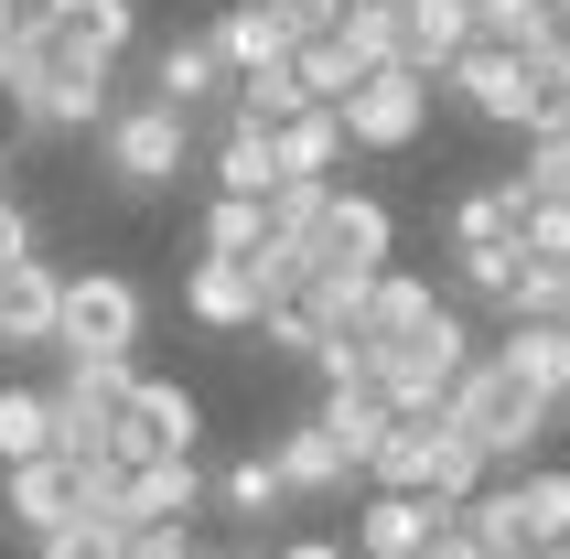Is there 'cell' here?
<instances>
[{"instance_id": "cell-13", "label": "cell", "mask_w": 570, "mask_h": 559, "mask_svg": "<svg viewBox=\"0 0 570 559\" xmlns=\"http://www.w3.org/2000/svg\"><path fill=\"white\" fill-rule=\"evenodd\" d=\"M474 43V0H399V65L442 87V65Z\"/></svg>"}, {"instance_id": "cell-6", "label": "cell", "mask_w": 570, "mask_h": 559, "mask_svg": "<svg viewBox=\"0 0 570 559\" xmlns=\"http://www.w3.org/2000/svg\"><path fill=\"white\" fill-rule=\"evenodd\" d=\"M87 506H119V473H108V463H65V452H43V463L0 473V528H22L32 549H43L55 528H76Z\"/></svg>"}, {"instance_id": "cell-19", "label": "cell", "mask_w": 570, "mask_h": 559, "mask_svg": "<svg viewBox=\"0 0 570 559\" xmlns=\"http://www.w3.org/2000/svg\"><path fill=\"white\" fill-rule=\"evenodd\" d=\"M194 506H205V473H194V463H140V473H119V517H129V528H184Z\"/></svg>"}, {"instance_id": "cell-28", "label": "cell", "mask_w": 570, "mask_h": 559, "mask_svg": "<svg viewBox=\"0 0 570 559\" xmlns=\"http://www.w3.org/2000/svg\"><path fill=\"white\" fill-rule=\"evenodd\" d=\"M55 452V409H43V388H22V376H0V473H22Z\"/></svg>"}, {"instance_id": "cell-23", "label": "cell", "mask_w": 570, "mask_h": 559, "mask_svg": "<svg viewBox=\"0 0 570 559\" xmlns=\"http://www.w3.org/2000/svg\"><path fill=\"white\" fill-rule=\"evenodd\" d=\"M216 194H237V205H269L281 194V161H269V129H248V119H216Z\"/></svg>"}, {"instance_id": "cell-22", "label": "cell", "mask_w": 570, "mask_h": 559, "mask_svg": "<svg viewBox=\"0 0 570 559\" xmlns=\"http://www.w3.org/2000/svg\"><path fill=\"white\" fill-rule=\"evenodd\" d=\"M269 161H281V184H334V161H345V119H334V108L281 119V129H269Z\"/></svg>"}, {"instance_id": "cell-15", "label": "cell", "mask_w": 570, "mask_h": 559, "mask_svg": "<svg viewBox=\"0 0 570 559\" xmlns=\"http://www.w3.org/2000/svg\"><path fill=\"white\" fill-rule=\"evenodd\" d=\"M442 528H452V517L420 506V496H366V506H355V559H420Z\"/></svg>"}, {"instance_id": "cell-35", "label": "cell", "mask_w": 570, "mask_h": 559, "mask_svg": "<svg viewBox=\"0 0 570 559\" xmlns=\"http://www.w3.org/2000/svg\"><path fill=\"white\" fill-rule=\"evenodd\" d=\"M517 269H528L517 248H463V258H452V291H463V302H495V312H507V302H517Z\"/></svg>"}, {"instance_id": "cell-39", "label": "cell", "mask_w": 570, "mask_h": 559, "mask_svg": "<svg viewBox=\"0 0 570 559\" xmlns=\"http://www.w3.org/2000/svg\"><path fill=\"white\" fill-rule=\"evenodd\" d=\"M258 11H269V22H281L291 43H323V32L345 22V0H258Z\"/></svg>"}, {"instance_id": "cell-25", "label": "cell", "mask_w": 570, "mask_h": 559, "mask_svg": "<svg viewBox=\"0 0 570 559\" xmlns=\"http://www.w3.org/2000/svg\"><path fill=\"white\" fill-rule=\"evenodd\" d=\"M313 431L334 441V452H345L355 473H366V463H377V441H387V399H377V388H323Z\"/></svg>"}, {"instance_id": "cell-21", "label": "cell", "mask_w": 570, "mask_h": 559, "mask_svg": "<svg viewBox=\"0 0 570 559\" xmlns=\"http://www.w3.org/2000/svg\"><path fill=\"white\" fill-rule=\"evenodd\" d=\"M269 473H281V496H345L355 484V463L313 431V420H291V431L269 441Z\"/></svg>"}, {"instance_id": "cell-34", "label": "cell", "mask_w": 570, "mask_h": 559, "mask_svg": "<svg viewBox=\"0 0 570 559\" xmlns=\"http://www.w3.org/2000/svg\"><path fill=\"white\" fill-rule=\"evenodd\" d=\"M323 205H334V184H281V194H269V248H302V258H313Z\"/></svg>"}, {"instance_id": "cell-12", "label": "cell", "mask_w": 570, "mask_h": 559, "mask_svg": "<svg viewBox=\"0 0 570 559\" xmlns=\"http://www.w3.org/2000/svg\"><path fill=\"white\" fill-rule=\"evenodd\" d=\"M140 97H161L173 119H194V129H205V108L226 97V65H216V43H205V32H173V43L151 55V87H140Z\"/></svg>"}, {"instance_id": "cell-32", "label": "cell", "mask_w": 570, "mask_h": 559, "mask_svg": "<svg viewBox=\"0 0 570 559\" xmlns=\"http://www.w3.org/2000/svg\"><path fill=\"white\" fill-rule=\"evenodd\" d=\"M291 312L313 323V344H323V334H355V312H366V280H345V269H313Z\"/></svg>"}, {"instance_id": "cell-18", "label": "cell", "mask_w": 570, "mask_h": 559, "mask_svg": "<svg viewBox=\"0 0 570 559\" xmlns=\"http://www.w3.org/2000/svg\"><path fill=\"white\" fill-rule=\"evenodd\" d=\"M431 473H442V420H387L366 484H377V496H420V506H431Z\"/></svg>"}, {"instance_id": "cell-46", "label": "cell", "mask_w": 570, "mask_h": 559, "mask_svg": "<svg viewBox=\"0 0 570 559\" xmlns=\"http://www.w3.org/2000/svg\"><path fill=\"white\" fill-rule=\"evenodd\" d=\"M0 32H11V0H0Z\"/></svg>"}, {"instance_id": "cell-14", "label": "cell", "mask_w": 570, "mask_h": 559, "mask_svg": "<svg viewBox=\"0 0 570 559\" xmlns=\"http://www.w3.org/2000/svg\"><path fill=\"white\" fill-rule=\"evenodd\" d=\"M205 43H216L226 87H248V76H281V65H291V32L269 22L258 0H226V11H216V32H205Z\"/></svg>"}, {"instance_id": "cell-44", "label": "cell", "mask_w": 570, "mask_h": 559, "mask_svg": "<svg viewBox=\"0 0 570 559\" xmlns=\"http://www.w3.org/2000/svg\"><path fill=\"white\" fill-rule=\"evenodd\" d=\"M269 559H355V549H334V538H302V549H269Z\"/></svg>"}, {"instance_id": "cell-2", "label": "cell", "mask_w": 570, "mask_h": 559, "mask_svg": "<svg viewBox=\"0 0 570 559\" xmlns=\"http://www.w3.org/2000/svg\"><path fill=\"white\" fill-rule=\"evenodd\" d=\"M194 151H205V129L173 119V108H161V97H140V87H129L119 108L97 119V173H108L119 194H161V184H184Z\"/></svg>"}, {"instance_id": "cell-9", "label": "cell", "mask_w": 570, "mask_h": 559, "mask_svg": "<svg viewBox=\"0 0 570 559\" xmlns=\"http://www.w3.org/2000/svg\"><path fill=\"white\" fill-rule=\"evenodd\" d=\"M442 87L463 97L484 129H539V76H528L517 55H495V43H463V55L442 65Z\"/></svg>"}, {"instance_id": "cell-3", "label": "cell", "mask_w": 570, "mask_h": 559, "mask_svg": "<svg viewBox=\"0 0 570 559\" xmlns=\"http://www.w3.org/2000/svg\"><path fill=\"white\" fill-rule=\"evenodd\" d=\"M129 344H140V280L129 269H65L55 355L65 366H129Z\"/></svg>"}, {"instance_id": "cell-16", "label": "cell", "mask_w": 570, "mask_h": 559, "mask_svg": "<svg viewBox=\"0 0 570 559\" xmlns=\"http://www.w3.org/2000/svg\"><path fill=\"white\" fill-rule=\"evenodd\" d=\"M55 302H65V269H55V258L0 269V355H11V344H55Z\"/></svg>"}, {"instance_id": "cell-4", "label": "cell", "mask_w": 570, "mask_h": 559, "mask_svg": "<svg viewBox=\"0 0 570 559\" xmlns=\"http://www.w3.org/2000/svg\"><path fill=\"white\" fill-rule=\"evenodd\" d=\"M205 441V399L184 376H129L119 420H108V473H140V463H194Z\"/></svg>"}, {"instance_id": "cell-48", "label": "cell", "mask_w": 570, "mask_h": 559, "mask_svg": "<svg viewBox=\"0 0 570 559\" xmlns=\"http://www.w3.org/2000/svg\"><path fill=\"white\" fill-rule=\"evenodd\" d=\"M560 420H570V409H560Z\"/></svg>"}, {"instance_id": "cell-8", "label": "cell", "mask_w": 570, "mask_h": 559, "mask_svg": "<svg viewBox=\"0 0 570 559\" xmlns=\"http://www.w3.org/2000/svg\"><path fill=\"white\" fill-rule=\"evenodd\" d=\"M129 376H140V366H65L55 388H43V409H55V452H65V463H108V420H119Z\"/></svg>"}, {"instance_id": "cell-37", "label": "cell", "mask_w": 570, "mask_h": 559, "mask_svg": "<svg viewBox=\"0 0 570 559\" xmlns=\"http://www.w3.org/2000/svg\"><path fill=\"white\" fill-rule=\"evenodd\" d=\"M313 376H323V388H377V344H366V334H323L313 344Z\"/></svg>"}, {"instance_id": "cell-20", "label": "cell", "mask_w": 570, "mask_h": 559, "mask_svg": "<svg viewBox=\"0 0 570 559\" xmlns=\"http://www.w3.org/2000/svg\"><path fill=\"white\" fill-rule=\"evenodd\" d=\"M32 11H43L76 55H97V65H119L129 32H140V0H32Z\"/></svg>"}, {"instance_id": "cell-27", "label": "cell", "mask_w": 570, "mask_h": 559, "mask_svg": "<svg viewBox=\"0 0 570 559\" xmlns=\"http://www.w3.org/2000/svg\"><path fill=\"white\" fill-rule=\"evenodd\" d=\"M517 484V517H528V549H570V463H528V473H507Z\"/></svg>"}, {"instance_id": "cell-7", "label": "cell", "mask_w": 570, "mask_h": 559, "mask_svg": "<svg viewBox=\"0 0 570 559\" xmlns=\"http://www.w3.org/2000/svg\"><path fill=\"white\" fill-rule=\"evenodd\" d=\"M431 76H410V65H377V76H355V97L334 108L345 119V151H410L420 129H431Z\"/></svg>"}, {"instance_id": "cell-26", "label": "cell", "mask_w": 570, "mask_h": 559, "mask_svg": "<svg viewBox=\"0 0 570 559\" xmlns=\"http://www.w3.org/2000/svg\"><path fill=\"white\" fill-rule=\"evenodd\" d=\"M528 388H539L549 409H570V323H507V344H495Z\"/></svg>"}, {"instance_id": "cell-33", "label": "cell", "mask_w": 570, "mask_h": 559, "mask_svg": "<svg viewBox=\"0 0 570 559\" xmlns=\"http://www.w3.org/2000/svg\"><path fill=\"white\" fill-rule=\"evenodd\" d=\"M334 55H345L355 76L399 65V11H345V22H334Z\"/></svg>"}, {"instance_id": "cell-41", "label": "cell", "mask_w": 570, "mask_h": 559, "mask_svg": "<svg viewBox=\"0 0 570 559\" xmlns=\"http://www.w3.org/2000/svg\"><path fill=\"white\" fill-rule=\"evenodd\" d=\"M22 258H43V226H32L22 205L0 194V269H22Z\"/></svg>"}, {"instance_id": "cell-5", "label": "cell", "mask_w": 570, "mask_h": 559, "mask_svg": "<svg viewBox=\"0 0 570 559\" xmlns=\"http://www.w3.org/2000/svg\"><path fill=\"white\" fill-rule=\"evenodd\" d=\"M474 355H484V344H474V323H463V312H442L420 344H387V355H377V399H387V420H442Z\"/></svg>"}, {"instance_id": "cell-36", "label": "cell", "mask_w": 570, "mask_h": 559, "mask_svg": "<svg viewBox=\"0 0 570 559\" xmlns=\"http://www.w3.org/2000/svg\"><path fill=\"white\" fill-rule=\"evenodd\" d=\"M517 184L539 194V205H570V129H528V161H517Z\"/></svg>"}, {"instance_id": "cell-30", "label": "cell", "mask_w": 570, "mask_h": 559, "mask_svg": "<svg viewBox=\"0 0 570 559\" xmlns=\"http://www.w3.org/2000/svg\"><path fill=\"white\" fill-rule=\"evenodd\" d=\"M258 248H269V205H237V194H216V205H205V248H194V258H237V269H248Z\"/></svg>"}, {"instance_id": "cell-11", "label": "cell", "mask_w": 570, "mask_h": 559, "mask_svg": "<svg viewBox=\"0 0 570 559\" xmlns=\"http://www.w3.org/2000/svg\"><path fill=\"white\" fill-rule=\"evenodd\" d=\"M442 312H452V302H442V280H420V269H377V280H366V312H355V334L387 355V344H420Z\"/></svg>"}, {"instance_id": "cell-10", "label": "cell", "mask_w": 570, "mask_h": 559, "mask_svg": "<svg viewBox=\"0 0 570 559\" xmlns=\"http://www.w3.org/2000/svg\"><path fill=\"white\" fill-rule=\"evenodd\" d=\"M387 248H399V216H387V194H334L313 226V269H345V280H377Z\"/></svg>"}, {"instance_id": "cell-43", "label": "cell", "mask_w": 570, "mask_h": 559, "mask_svg": "<svg viewBox=\"0 0 570 559\" xmlns=\"http://www.w3.org/2000/svg\"><path fill=\"white\" fill-rule=\"evenodd\" d=\"M549 55L570 65V0H549Z\"/></svg>"}, {"instance_id": "cell-31", "label": "cell", "mask_w": 570, "mask_h": 559, "mask_svg": "<svg viewBox=\"0 0 570 559\" xmlns=\"http://www.w3.org/2000/svg\"><path fill=\"white\" fill-rule=\"evenodd\" d=\"M216 506H226V517H237V528H258V517H281V473H269V452H248V463H226L216 473Z\"/></svg>"}, {"instance_id": "cell-38", "label": "cell", "mask_w": 570, "mask_h": 559, "mask_svg": "<svg viewBox=\"0 0 570 559\" xmlns=\"http://www.w3.org/2000/svg\"><path fill=\"white\" fill-rule=\"evenodd\" d=\"M517 258H570V205L528 194V226H517Z\"/></svg>"}, {"instance_id": "cell-1", "label": "cell", "mask_w": 570, "mask_h": 559, "mask_svg": "<svg viewBox=\"0 0 570 559\" xmlns=\"http://www.w3.org/2000/svg\"><path fill=\"white\" fill-rule=\"evenodd\" d=\"M442 420H452V431H463V441L484 452V473H528V452L549 441V420H560V409H549L539 388H528V376L507 366V355H474Z\"/></svg>"}, {"instance_id": "cell-17", "label": "cell", "mask_w": 570, "mask_h": 559, "mask_svg": "<svg viewBox=\"0 0 570 559\" xmlns=\"http://www.w3.org/2000/svg\"><path fill=\"white\" fill-rule=\"evenodd\" d=\"M184 312L205 334H258V280L237 269V258H194L184 269Z\"/></svg>"}, {"instance_id": "cell-29", "label": "cell", "mask_w": 570, "mask_h": 559, "mask_svg": "<svg viewBox=\"0 0 570 559\" xmlns=\"http://www.w3.org/2000/svg\"><path fill=\"white\" fill-rule=\"evenodd\" d=\"M474 43L517 65H549V0H474Z\"/></svg>"}, {"instance_id": "cell-47", "label": "cell", "mask_w": 570, "mask_h": 559, "mask_svg": "<svg viewBox=\"0 0 570 559\" xmlns=\"http://www.w3.org/2000/svg\"><path fill=\"white\" fill-rule=\"evenodd\" d=\"M549 559H570V549H549Z\"/></svg>"}, {"instance_id": "cell-42", "label": "cell", "mask_w": 570, "mask_h": 559, "mask_svg": "<svg viewBox=\"0 0 570 559\" xmlns=\"http://www.w3.org/2000/svg\"><path fill=\"white\" fill-rule=\"evenodd\" d=\"M420 559H484V549H474V538H463V528H442V538H431V549H420Z\"/></svg>"}, {"instance_id": "cell-45", "label": "cell", "mask_w": 570, "mask_h": 559, "mask_svg": "<svg viewBox=\"0 0 570 559\" xmlns=\"http://www.w3.org/2000/svg\"><path fill=\"white\" fill-rule=\"evenodd\" d=\"M0 194H11V151H0Z\"/></svg>"}, {"instance_id": "cell-24", "label": "cell", "mask_w": 570, "mask_h": 559, "mask_svg": "<svg viewBox=\"0 0 570 559\" xmlns=\"http://www.w3.org/2000/svg\"><path fill=\"white\" fill-rule=\"evenodd\" d=\"M517 226H528V184H517V173H495L484 194H463V205H452V258H463V248H517Z\"/></svg>"}, {"instance_id": "cell-40", "label": "cell", "mask_w": 570, "mask_h": 559, "mask_svg": "<svg viewBox=\"0 0 570 559\" xmlns=\"http://www.w3.org/2000/svg\"><path fill=\"white\" fill-rule=\"evenodd\" d=\"M258 344L291 355V366H313V323H302V312H258Z\"/></svg>"}]
</instances>
